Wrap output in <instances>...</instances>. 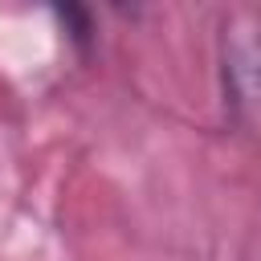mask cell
<instances>
[{"instance_id":"6da1fadb","label":"cell","mask_w":261,"mask_h":261,"mask_svg":"<svg viewBox=\"0 0 261 261\" xmlns=\"http://www.w3.org/2000/svg\"><path fill=\"white\" fill-rule=\"evenodd\" d=\"M220 90L232 122L261 126V8L241 4L220 16L216 33Z\"/></svg>"}]
</instances>
